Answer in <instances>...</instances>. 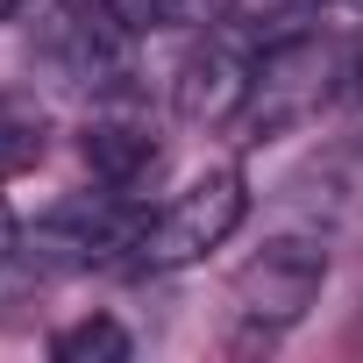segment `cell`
Here are the masks:
<instances>
[{"mask_svg":"<svg viewBox=\"0 0 363 363\" xmlns=\"http://www.w3.org/2000/svg\"><path fill=\"white\" fill-rule=\"evenodd\" d=\"M135 235H143V228H135L114 200H100V193L57 207L50 228H43V242H50V250H72V264H107L114 250H135Z\"/></svg>","mask_w":363,"mask_h":363,"instance_id":"6","label":"cell"},{"mask_svg":"<svg viewBox=\"0 0 363 363\" xmlns=\"http://www.w3.org/2000/svg\"><path fill=\"white\" fill-rule=\"evenodd\" d=\"M257 50H264V43H257V36H242L235 22H228V29H214L186 65H178V114L200 121V128L235 121V114H242V100H250Z\"/></svg>","mask_w":363,"mask_h":363,"instance_id":"4","label":"cell"},{"mask_svg":"<svg viewBox=\"0 0 363 363\" xmlns=\"http://www.w3.org/2000/svg\"><path fill=\"white\" fill-rule=\"evenodd\" d=\"M79 150H86V171L100 178V186H135V178L157 164V135H150V121L135 114V107H100L93 121H86V135H79Z\"/></svg>","mask_w":363,"mask_h":363,"instance_id":"5","label":"cell"},{"mask_svg":"<svg viewBox=\"0 0 363 363\" xmlns=\"http://www.w3.org/2000/svg\"><path fill=\"white\" fill-rule=\"evenodd\" d=\"M349 93H356V107H363V43L349 50Z\"/></svg>","mask_w":363,"mask_h":363,"instance_id":"11","label":"cell"},{"mask_svg":"<svg viewBox=\"0 0 363 363\" xmlns=\"http://www.w3.org/2000/svg\"><path fill=\"white\" fill-rule=\"evenodd\" d=\"M328 285V242L320 235H271L235 271V328L242 335H285L306 320V306Z\"/></svg>","mask_w":363,"mask_h":363,"instance_id":"2","label":"cell"},{"mask_svg":"<svg viewBox=\"0 0 363 363\" xmlns=\"http://www.w3.org/2000/svg\"><path fill=\"white\" fill-rule=\"evenodd\" d=\"M29 8V0H0V22H8V15H22Z\"/></svg>","mask_w":363,"mask_h":363,"instance_id":"12","label":"cell"},{"mask_svg":"<svg viewBox=\"0 0 363 363\" xmlns=\"http://www.w3.org/2000/svg\"><path fill=\"white\" fill-rule=\"evenodd\" d=\"M320 8V0H228V22L242 29V36H257V43H271V36H285V29H299L306 15Z\"/></svg>","mask_w":363,"mask_h":363,"instance_id":"9","label":"cell"},{"mask_svg":"<svg viewBox=\"0 0 363 363\" xmlns=\"http://www.w3.org/2000/svg\"><path fill=\"white\" fill-rule=\"evenodd\" d=\"M15 257V214H8V200H0V264Z\"/></svg>","mask_w":363,"mask_h":363,"instance_id":"10","label":"cell"},{"mask_svg":"<svg viewBox=\"0 0 363 363\" xmlns=\"http://www.w3.org/2000/svg\"><path fill=\"white\" fill-rule=\"evenodd\" d=\"M242 207H250L242 171H200L186 193H171V200L143 221V235H135V264L171 271V264H193V257L221 250V242L242 228Z\"/></svg>","mask_w":363,"mask_h":363,"instance_id":"3","label":"cell"},{"mask_svg":"<svg viewBox=\"0 0 363 363\" xmlns=\"http://www.w3.org/2000/svg\"><path fill=\"white\" fill-rule=\"evenodd\" d=\"M335 93H349V43L320 36V29H285L257 50V72H250V100H242V128L264 143V135H285L299 121H313Z\"/></svg>","mask_w":363,"mask_h":363,"instance_id":"1","label":"cell"},{"mask_svg":"<svg viewBox=\"0 0 363 363\" xmlns=\"http://www.w3.org/2000/svg\"><path fill=\"white\" fill-rule=\"evenodd\" d=\"M43 157V114H29L22 100H0V178H15Z\"/></svg>","mask_w":363,"mask_h":363,"instance_id":"8","label":"cell"},{"mask_svg":"<svg viewBox=\"0 0 363 363\" xmlns=\"http://www.w3.org/2000/svg\"><path fill=\"white\" fill-rule=\"evenodd\" d=\"M135 342H128V328L121 320H107V313H86L79 328H65L57 342H50V356L57 363H121Z\"/></svg>","mask_w":363,"mask_h":363,"instance_id":"7","label":"cell"}]
</instances>
